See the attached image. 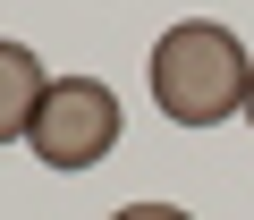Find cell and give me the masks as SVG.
I'll use <instances>...</instances> for the list:
<instances>
[{
    "label": "cell",
    "mask_w": 254,
    "mask_h": 220,
    "mask_svg": "<svg viewBox=\"0 0 254 220\" xmlns=\"http://www.w3.org/2000/svg\"><path fill=\"white\" fill-rule=\"evenodd\" d=\"M43 169H93L119 144V93L102 76H51L34 102V127H26Z\"/></svg>",
    "instance_id": "7a4b0ae2"
},
{
    "label": "cell",
    "mask_w": 254,
    "mask_h": 220,
    "mask_svg": "<svg viewBox=\"0 0 254 220\" xmlns=\"http://www.w3.org/2000/svg\"><path fill=\"white\" fill-rule=\"evenodd\" d=\"M43 68H34V51L26 43H0V144H17L26 127H34V102H43Z\"/></svg>",
    "instance_id": "3957f363"
},
{
    "label": "cell",
    "mask_w": 254,
    "mask_h": 220,
    "mask_svg": "<svg viewBox=\"0 0 254 220\" xmlns=\"http://www.w3.org/2000/svg\"><path fill=\"white\" fill-rule=\"evenodd\" d=\"M110 220H195V212H178V203H127V212H110Z\"/></svg>",
    "instance_id": "277c9868"
},
{
    "label": "cell",
    "mask_w": 254,
    "mask_h": 220,
    "mask_svg": "<svg viewBox=\"0 0 254 220\" xmlns=\"http://www.w3.org/2000/svg\"><path fill=\"white\" fill-rule=\"evenodd\" d=\"M246 43L212 17H187L153 43V102H161V119L178 127H220L237 119V102H246Z\"/></svg>",
    "instance_id": "6da1fadb"
},
{
    "label": "cell",
    "mask_w": 254,
    "mask_h": 220,
    "mask_svg": "<svg viewBox=\"0 0 254 220\" xmlns=\"http://www.w3.org/2000/svg\"><path fill=\"white\" fill-rule=\"evenodd\" d=\"M237 110H246V127H254V68H246V102H237Z\"/></svg>",
    "instance_id": "5b68a950"
}]
</instances>
